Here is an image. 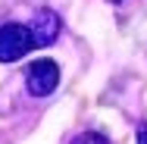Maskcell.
<instances>
[{
  "label": "cell",
  "mask_w": 147,
  "mask_h": 144,
  "mask_svg": "<svg viewBox=\"0 0 147 144\" xmlns=\"http://www.w3.org/2000/svg\"><path fill=\"white\" fill-rule=\"evenodd\" d=\"M28 31H31V38H34V47H47V44H53V38L59 34V16L50 13V9H41L34 16V22H31Z\"/></svg>",
  "instance_id": "cell-3"
},
{
  "label": "cell",
  "mask_w": 147,
  "mask_h": 144,
  "mask_svg": "<svg viewBox=\"0 0 147 144\" xmlns=\"http://www.w3.org/2000/svg\"><path fill=\"white\" fill-rule=\"evenodd\" d=\"M138 144H147V125L138 128Z\"/></svg>",
  "instance_id": "cell-5"
},
{
  "label": "cell",
  "mask_w": 147,
  "mask_h": 144,
  "mask_svg": "<svg viewBox=\"0 0 147 144\" xmlns=\"http://www.w3.org/2000/svg\"><path fill=\"white\" fill-rule=\"evenodd\" d=\"M34 47V38L25 25H3L0 28V63L22 59Z\"/></svg>",
  "instance_id": "cell-1"
},
{
  "label": "cell",
  "mask_w": 147,
  "mask_h": 144,
  "mask_svg": "<svg viewBox=\"0 0 147 144\" xmlns=\"http://www.w3.org/2000/svg\"><path fill=\"white\" fill-rule=\"evenodd\" d=\"M59 82V66L53 59H38L28 66V75H25V85L34 97H47Z\"/></svg>",
  "instance_id": "cell-2"
},
{
  "label": "cell",
  "mask_w": 147,
  "mask_h": 144,
  "mask_svg": "<svg viewBox=\"0 0 147 144\" xmlns=\"http://www.w3.org/2000/svg\"><path fill=\"white\" fill-rule=\"evenodd\" d=\"M72 144H107L103 135H97V132H85V135H78Z\"/></svg>",
  "instance_id": "cell-4"
}]
</instances>
